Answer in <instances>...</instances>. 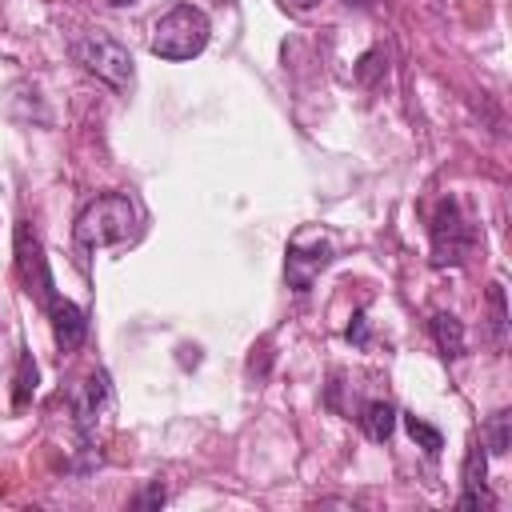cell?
<instances>
[{"label":"cell","mask_w":512,"mask_h":512,"mask_svg":"<svg viewBox=\"0 0 512 512\" xmlns=\"http://www.w3.org/2000/svg\"><path fill=\"white\" fill-rule=\"evenodd\" d=\"M108 404V376L104 372H92L80 388H76V424L88 432L92 428V420H96V412Z\"/></svg>","instance_id":"cell-9"},{"label":"cell","mask_w":512,"mask_h":512,"mask_svg":"<svg viewBox=\"0 0 512 512\" xmlns=\"http://www.w3.org/2000/svg\"><path fill=\"white\" fill-rule=\"evenodd\" d=\"M476 244V228L468 224V216L460 212L456 200H440L436 216H432V264H464L468 252Z\"/></svg>","instance_id":"cell-5"},{"label":"cell","mask_w":512,"mask_h":512,"mask_svg":"<svg viewBox=\"0 0 512 512\" xmlns=\"http://www.w3.org/2000/svg\"><path fill=\"white\" fill-rule=\"evenodd\" d=\"M160 504H164V484H160V480H152V484H148V492L136 500V508H160Z\"/></svg>","instance_id":"cell-16"},{"label":"cell","mask_w":512,"mask_h":512,"mask_svg":"<svg viewBox=\"0 0 512 512\" xmlns=\"http://www.w3.org/2000/svg\"><path fill=\"white\" fill-rule=\"evenodd\" d=\"M512 444V416L508 412H492L484 424V448L488 452H508Z\"/></svg>","instance_id":"cell-12"},{"label":"cell","mask_w":512,"mask_h":512,"mask_svg":"<svg viewBox=\"0 0 512 512\" xmlns=\"http://www.w3.org/2000/svg\"><path fill=\"white\" fill-rule=\"evenodd\" d=\"M208 32H212V28H208V16H204L200 8L176 4L172 12H164V16L156 20L148 48H152V56H160V60H192V56L204 52Z\"/></svg>","instance_id":"cell-2"},{"label":"cell","mask_w":512,"mask_h":512,"mask_svg":"<svg viewBox=\"0 0 512 512\" xmlns=\"http://www.w3.org/2000/svg\"><path fill=\"white\" fill-rule=\"evenodd\" d=\"M432 336H436V344H440V352L444 356H464V324L452 316V312H436L432 316Z\"/></svg>","instance_id":"cell-11"},{"label":"cell","mask_w":512,"mask_h":512,"mask_svg":"<svg viewBox=\"0 0 512 512\" xmlns=\"http://www.w3.org/2000/svg\"><path fill=\"white\" fill-rule=\"evenodd\" d=\"M360 428H364L368 440L384 444V440L392 436V428H396V408H392L388 400H372V404H364V412H360Z\"/></svg>","instance_id":"cell-10"},{"label":"cell","mask_w":512,"mask_h":512,"mask_svg":"<svg viewBox=\"0 0 512 512\" xmlns=\"http://www.w3.org/2000/svg\"><path fill=\"white\" fill-rule=\"evenodd\" d=\"M32 392H36V360L24 352L20 356V372H16V408H24Z\"/></svg>","instance_id":"cell-14"},{"label":"cell","mask_w":512,"mask_h":512,"mask_svg":"<svg viewBox=\"0 0 512 512\" xmlns=\"http://www.w3.org/2000/svg\"><path fill=\"white\" fill-rule=\"evenodd\" d=\"M44 308H48V316H52L56 348H60V352H76V348L84 344V336H88V316H84L72 300H64V296H52Z\"/></svg>","instance_id":"cell-7"},{"label":"cell","mask_w":512,"mask_h":512,"mask_svg":"<svg viewBox=\"0 0 512 512\" xmlns=\"http://www.w3.org/2000/svg\"><path fill=\"white\" fill-rule=\"evenodd\" d=\"M16 264H20V276H24V288L36 292L40 304H48L56 292H52V272H48V260L40 252V240L28 232V224L16 228Z\"/></svg>","instance_id":"cell-6"},{"label":"cell","mask_w":512,"mask_h":512,"mask_svg":"<svg viewBox=\"0 0 512 512\" xmlns=\"http://www.w3.org/2000/svg\"><path fill=\"white\" fill-rule=\"evenodd\" d=\"M112 4H120V8H124V4H136V0H112Z\"/></svg>","instance_id":"cell-20"},{"label":"cell","mask_w":512,"mask_h":512,"mask_svg":"<svg viewBox=\"0 0 512 512\" xmlns=\"http://www.w3.org/2000/svg\"><path fill=\"white\" fill-rule=\"evenodd\" d=\"M336 256V244L324 228H300L292 240H288V256H284V276L296 292H308L312 280L332 264Z\"/></svg>","instance_id":"cell-4"},{"label":"cell","mask_w":512,"mask_h":512,"mask_svg":"<svg viewBox=\"0 0 512 512\" xmlns=\"http://www.w3.org/2000/svg\"><path fill=\"white\" fill-rule=\"evenodd\" d=\"M488 304H492V328H496V340H504L508 312H504V288H500V284H492V288H488Z\"/></svg>","instance_id":"cell-15"},{"label":"cell","mask_w":512,"mask_h":512,"mask_svg":"<svg viewBox=\"0 0 512 512\" xmlns=\"http://www.w3.org/2000/svg\"><path fill=\"white\" fill-rule=\"evenodd\" d=\"M72 232L80 248H116L140 232V212L124 192H100L80 208Z\"/></svg>","instance_id":"cell-1"},{"label":"cell","mask_w":512,"mask_h":512,"mask_svg":"<svg viewBox=\"0 0 512 512\" xmlns=\"http://www.w3.org/2000/svg\"><path fill=\"white\" fill-rule=\"evenodd\" d=\"M484 472H488L484 444H472V448H468V456H464V496H460V508H464V512H472V508H492V496H488Z\"/></svg>","instance_id":"cell-8"},{"label":"cell","mask_w":512,"mask_h":512,"mask_svg":"<svg viewBox=\"0 0 512 512\" xmlns=\"http://www.w3.org/2000/svg\"><path fill=\"white\" fill-rule=\"evenodd\" d=\"M72 56H76L96 80H104L112 92H120V96L132 92L136 68H132V52H128L120 40H112V36H104V32H88V36H76V40H72Z\"/></svg>","instance_id":"cell-3"},{"label":"cell","mask_w":512,"mask_h":512,"mask_svg":"<svg viewBox=\"0 0 512 512\" xmlns=\"http://www.w3.org/2000/svg\"><path fill=\"white\" fill-rule=\"evenodd\" d=\"M360 64H364V68H360V80H364V84H368V80H372V76H376V64H380V52H368V56H364V60H360Z\"/></svg>","instance_id":"cell-18"},{"label":"cell","mask_w":512,"mask_h":512,"mask_svg":"<svg viewBox=\"0 0 512 512\" xmlns=\"http://www.w3.org/2000/svg\"><path fill=\"white\" fill-rule=\"evenodd\" d=\"M404 424H408V436H412V440H416V444H420L428 456H436V452L444 448V436H440L432 424H424L420 416H404Z\"/></svg>","instance_id":"cell-13"},{"label":"cell","mask_w":512,"mask_h":512,"mask_svg":"<svg viewBox=\"0 0 512 512\" xmlns=\"http://www.w3.org/2000/svg\"><path fill=\"white\" fill-rule=\"evenodd\" d=\"M280 8H288V12H308V8H316L320 0H276Z\"/></svg>","instance_id":"cell-19"},{"label":"cell","mask_w":512,"mask_h":512,"mask_svg":"<svg viewBox=\"0 0 512 512\" xmlns=\"http://www.w3.org/2000/svg\"><path fill=\"white\" fill-rule=\"evenodd\" d=\"M348 340H356V344H364V340H368V324H364V312H356V316H352V324H348Z\"/></svg>","instance_id":"cell-17"}]
</instances>
